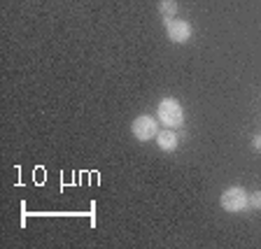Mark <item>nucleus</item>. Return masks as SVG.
I'll use <instances>...</instances> for the list:
<instances>
[{"label": "nucleus", "instance_id": "1", "mask_svg": "<svg viewBox=\"0 0 261 249\" xmlns=\"http://www.w3.org/2000/svg\"><path fill=\"white\" fill-rule=\"evenodd\" d=\"M156 112L166 128H179V126L185 124V109H182V105L175 98H163L161 103H159Z\"/></svg>", "mask_w": 261, "mask_h": 249}, {"label": "nucleus", "instance_id": "2", "mask_svg": "<svg viewBox=\"0 0 261 249\" xmlns=\"http://www.w3.org/2000/svg\"><path fill=\"white\" fill-rule=\"evenodd\" d=\"M219 205L226 212H243L245 207H250V196L245 193L240 186H231V189H226L222 193Z\"/></svg>", "mask_w": 261, "mask_h": 249}, {"label": "nucleus", "instance_id": "3", "mask_svg": "<svg viewBox=\"0 0 261 249\" xmlns=\"http://www.w3.org/2000/svg\"><path fill=\"white\" fill-rule=\"evenodd\" d=\"M130 130H133L136 140H140V142L152 140V137H156V133H159L156 121H154L149 114H140V117H136V121H133Z\"/></svg>", "mask_w": 261, "mask_h": 249}, {"label": "nucleus", "instance_id": "4", "mask_svg": "<svg viewBox=\"0 0 261 249\" xmlns=\"http://www.w3.org/2000/svg\"><path fill=\"white\" fill-rule=\"evenodd\" d=\"M191 33H194L191 26L187 21H182V19H170V21H166V35H168V40L175 44L189 42Z\"/></svg>", "mask_w": 261, "mask_h": 249}, {"label": "nucleus", "instance_id": "5", "mask_svg": "<svg viewBox=\"0 0 261 249\" xmlns=\"http://www.w3.org/2000/svg\"><path fill=\"white\" fill-rule=\"evenodd\" d=\"M156 145H159V149H163V152H175V149H177V133H175L173 128L159 130Z\"/></svg>", "mask_w": 261, "mask_h": 249}, {"label": "nucleus", "instance_id": "6", "mask_svg": "<svg viewBox=\"0 0 261 249\" xmlns=\"http://www.w3.org/2000/svg\"><path fill=\"white\" fill-rule=\"evenodd\" d=\"M159 14L163 21H170L177 14V3L175 0H159Z\"/></svg>", "mask_w": 261, "mask_h": 249}, {"label": "nucleus", "instance_id": "7", "mask_svg": "<svg viewBox=\"0 0 261 249\" xmlns=\"http://www.w3.org/2000/svg\"><path fill=\"white\" fill-rule=\"evenodd\" d=\"M250 207H254V210H261V191H254V193H250Z\"/></svg>", "mask_w": 261, "mask_h": 249}, {"label": "nucleus", "instance_id": "8", "mask_svg": "<svg viewBox=\"0 0 261 249\" xmlns=\"http://www.w3.org/2000/svg\"><path fill=\"white\" fill-rule=\"evenodd\" d=\"M252 147H254L256 152H261V133H259V135L252 137Z\"/></svg>", "mask_w": 261, "mask_h": 249}]
</instances>
